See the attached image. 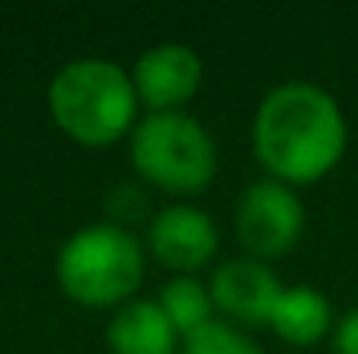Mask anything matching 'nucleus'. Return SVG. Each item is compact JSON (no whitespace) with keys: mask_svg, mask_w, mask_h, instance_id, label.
I'll return each instance as SVG.
<instances>
[{"mask_svg":"<svg viewBox=\"0 0 358 354\" xmlns=\"http://www.w3.org/2000/svg\"><path fill=\"white\" fill-rule=\"evenodd\" d=\"M254 156L282 184H313L327 177L348 146L341 105L310 80L271 87L254 112Z\"/></svg>","mask_w":358,"mask_h":354,"instance_id":"obj_1","label":"nucleus"},{"mask_svg":"<svg viewBox=\"0 0 358 354\" xmlns=\"http://www.w3.org/2000/svg\"><path fill=\"white\" fill-rule=\"evenodd\" d=\"M45 105L52 121L80 146H112L139 121V98L129 70L101 56L63 63L49 80Z\"/></svg>","mask_w":358,"mask_h":354,"instance_id":"obj_2","label":"nucleus"},{"mask_svg":"<svg viewBox=\"0 0 358 354\" xmlns=\"http://www.w3.org/2000/svg\"><path fill=\"white\" fill-rule=\"evenodd\" d=\"M146 257L122 223H91L66 236L56 253V281L80 306H125L143 285Z\"/></svg>","mask_w":358,"mask_h":354,"instance_id":"obj_3","label":"nucleus"},{"mask_svg":"<svg viewBox=\"0 0 358 354\" xmlns=\"http://www.w3.org/2000/svg\"><path fill=\"white\" fill-rule=\"evenodd\" d=\"M129 160L143 181L164 191H202L220 167L213 132L188 112H150L129 132Z\"/></svg>","mask_w":358,"mask_h":354,"instance_id":"obj_4","label":"nucleus"},{"mask_svg":"<svg viewBox=\"0 0 358 354\" xmlns=\"http://www.w3.org/2000/svg\"><path fill=\"white\" fill-rule=\"evenodd\" d=\"M234 223L247 257L268 264L275 257H285L299 243L306 226V205L289 184L264 177L243 188Z\"/></svg>","mask_w":358,"mask_h":354,"instance_id":"obj_5","label":"nucleus"},{"mask_svg":"<svg viewBox=\"0 0 358 354\" xmlns=\"http://www.w3.org/2000/svg\"><path fill=\"white\" fill-rule=\"evenodd\" d=\"M139 105L150 112H181L202 87V59L185 42L150 45L129 70Z\"/></svg>","mask_w":358,"mask_h":354,"instance_id":"obj_6","label":"nucleus"},{"mask_svg":"<svg viewBox=\"0 0 358 354\" xmlns=\"http://www.w3.org/2000/svg\"><path fill=\"white\" fill-rule=\"evenodd\" d=\"M146 246L164 267H171L178 274H192L216 257L220 230L206 209H199L192 202H174L150 219Z\"/></svg>","mask_w":358,"mask_h":354,"instance_id":"obj_7","label":"nucleus"},{"mask_svg":"<svg viewBox=\"0 0 358 354\" xmlns=\"http://www.w3.org/2000/svg\"><path fill=\"white\" fill-rule=\"evenodd\" d=\"M282 288L285 285L275 278V271L257 257H234L220 264L209 278L216 309L240 323H268Z\"/></svg>","mask_w":358,"mask_h":354,"instance_id":"obj_8","label":"nucleus"},{"mask_svg":"<svg viewBox=\"0 0 358 354\" xmlns=\"http://www.w3.org/2000/svg\"><path fill=\"white\" fill-rule=\"evenodd\" d=\"M112 354H178L181 334L167 320L157 299H129L115 309L105 330Z\"/></svg>","mask_w":358,"mask_h":354,"instance_id":"obj_9","label":"nucleus"},{"mask_svg":"<svg viewBox=\"0 0 358 354\" xmlns=\"http://www.w3.org/2000/svg\"><path fill=\"white\" fill-rule=\"evenodd\" d=\"M331 323H334V309L327 295L310 285H285L268 320V327L296 348H310L324 341L331 334Z\"/></svg>","mask_w":358,"mask_h":354,"instance_id":"obj_10","label":"nucleus"},{"mask_svg":"<svg viewBox=\"0 0 358 354\" xmlns=\"http://www.w3.org/2000/svg\"><path fill=\"white\" fill-rule=\"evenodd\" d=\"M157 302H160V309L167 313V320L174 323V330H178L181 337H188V334H195V330H202L206 323L216 320V316H213V313H216L213 292H209V285H202L195 274H178V278H171V281L160 288Z\"/></svg>","mask_w":358,"mask_h":354,"instance_id":"obj_11","label":"nucleus"},{"mask_svg":"<svg viewBox=\"0 0 358 354\" xmlns=\"http://www.w3.org/2000/svg\"><path fill=\"white\" fill-rule=\"evenodd\" d=\"M178 354H264V348L234 323L213 320L202 330L181 337V351Z\"/></svg>","mask_w":358,"mask_h":354,"instance_id":"obj_12","label":"nucleus"},{"mask_svg":"<svg viewBox=\"0 0 358 354\" xmlns=\"http://www.w3.org/2000/svg\"><path fill=\"white\" fill-rule=\"evenodd\" d=\"M334 351L338 354H358V309H352L338 330H334Z\"/></svg>","mask_w":358,"mask_h":354,"instance_id":"obj_13","label":"nucleus"}]
</instances>
